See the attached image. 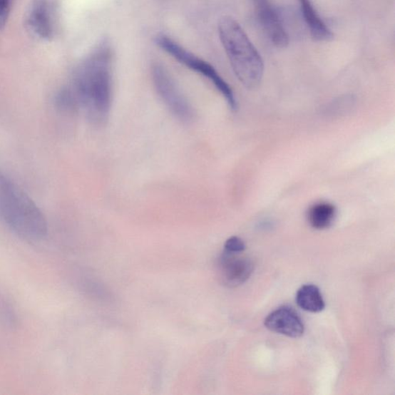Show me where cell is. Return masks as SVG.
<instances>
[{
	"label": "cell",
	"mask_w": 395,
	"mask_h": 395,
	"mask_svg": "<svg viewBox=\"0 0 395 395\" xmlns=\"http://www.w3.org/2000/svg\"><path fill=\"white\" fill-rule=\"evenodd\" d=\"M11 0H0V24H4L11 7Z\"/></svg>",
	"instance_id": "14"
},
{
	"label": "cell",
	"mask_w": 395,
	"mask_h": 395,
	"mask_svg": "<svg viewBox=\"0 0 395 395\" xmlns=\"http://www.w3.org/2000/svg\"><path fill=\"white\" fill-rule=\"evenodd\" d=\"M155 41L160 48L168 54L172 55L178 61L208 78L227 100L231 109H237V101L232 88L211 64L197 58L195 55L188 51L182 46L165 35L158 36Z\"/></svg>",
	"instance_id": "4"
},
{
	"label": "cell",
	"mask_w": 395,
	"mask_h": 395,
	"mask_svg": "<svg viewBox=\"0 0 395 395\" xmlns=\"http://www.w3.org/2000/svg\"><path fill=\"white\" fill-rule=\"evenodd\" d=\"M113 51L107 40L96 48L80 66L75 75L72 89L78 105L86 110L90 120L96 125L107 121L112 105Z\"/></svg>",
	"instance_id": "1"
},
{
	"label": "cell",
	"mask_w": 395,
	"mask_h": 395,
	"mask_svg": "<svg viewBox=\"0 0 395 395\" xmlns=\"http://www.w3.org/2000/svg\"><path fill=\"white\" fill-rule=\"evenodd\" d=\"M337 215L336 207L329 202H319L310 207L307 220L310 225L318 230L332 227Z\"/></svg>",
	"instance_id": "11"
},
{
	"label": "cell",
	"mask_w": 395,
	"mask_h": 395,
	"mask_svg": "<svg viewBox=\"0 0 395 395\" xmlns=\"http://www.w3.org/2000/svg\"><path fill=\"white\" fill-rule=\"evenodd\" d=\"M253 2L261 26L269 39L278 48H285L289 43V36L270 0H253Z\"/></svg>",
	"instance_id": "7"
},
{
	"label": "cell",
	"mask_w": 395,
	"mask_h": 395,
	"mask_svg": "<svg viewBox=\"0 0 395 395\" xmlns=\"http://www.w3.org/2000/svg\"><path fill=\"white\" fill-rule=\"evenodd\" d=\"M301 11L313 39L319 41H328L334 34L316 11L312 0H299Z\"/></svg>",
	"instance_id": "10"
},
{
	"label": "cell",
	"mask_w": 395,
	"mask_h": 395,
	"mask_svg": "<svg viewBox=\"0 0 395 395\" xmlns=\"http://www.w3.org/2000/svg\"><path fill=\"white\" fill-rule=\"evenodd\" d=\"M265 326L272 332L289 337L297 338L304 333L302 319L289 307H282L272 312L265 319Z\"/></svg>",
	"instance_id": "8"
},
{
	"label": "cell",
	"mask_w": 395,
	"mask_h": 395,
	"mask_svg": "<svg viewBox=\"0 0 395 395\" xmlns=\"http://www.w3.org/2000/svg\"><path fill=\"white\" fill-rule=\"evenodd\" d=\"M0 218L19 236L28 240H41L48 233V225L39 207L2 175H0Z\"/></svg>",
	"instance_id": "3"
},
{
	"label": "cell",
	"mask_w": 395,
	"mask_h": 395,
	"mask_svg": "<svg viewBox=\"0 0 395 395\" xmlns=\"http://www.w3.org/2000/svg\"><path fill=\"white\" fill-rule=\"evenodd\" d=\"M219 34L232 70L239 81L248 89L259 86L265 65L257 48L231 16H223L219 23Z\"/></svg>",
	"instance_id": "2"
},
{
	"label": "cell",
	"mask_w": 395,
	"mask_h": 395,
	"mask_svg": "<svg viewBox=\"0 0 395 395\" xmlns=\"http://www.w3.org/2000/svg\"><path fill=\"white\" fill-rule=\"evenodd\" d=\"M28 21L37 36L50 39L53 33V24L48 0H34Z\"/></svg>",
	"instance_id": "9"
},
{
	"label": "cell",
	"mask_w": 395,
	"mask_h": 395,
	"mask_svg": "<svg viewBox=\"0 0 395 395\" xmlns=\"http://www.w3.org/2000/svg\"><path fill=\"white\" fill-rule=\"evenodd\" d=\"M239 253L225 252L220 259V277L222 284L229 287H236L250 277L253 263L247 257H238Z\"/></svg>",
	"instance_id": "6"
},
{
	"label": "cell",
	"mask_w": 395,
	"mask_h": 395,
	"mask_svg": "<svg viewBox=\"0 0 395 395\" xmlns=\"http://www.w3.org/2000/svg\"><path fill=\"white\" fill-rule=\"evenodd\" d=\"M152 72L155 89L168 108L178 119L191 121L194 118V110L178 88L171 75L160 64L154 65Z\"/></svg>",
	"instance_id": "5"
},
{
	"label": "cell",
	"mask_w": 395,
	"mask_h": 395,
	"mask_svg": "<svg viewBox=\"0 0 395 395\" xmlns=\"http://www.w3.org/2000/svg\"><path fill=\"white\" fill-rule=\"evenodd\" d=\"M297 305L307 312L319 313L325 308V302L321 291L312 284L300 287L296 295Z\"/></svg>",
	"instance_id": "12"
},
{
	"label": "cell",
	"mask_w": 395,
	"mask_h": 395,
	"mask_svg": "<svg viewBox=\"0 0 395 395\" xmlns=\"http://www.w3.org/2000/svg\"><path fill=\"white\" fill-rule=\"evenodd\" d=\"M246 250L245 242L237 237H232L225 243V251L230 253H242Z\"/></svg>",
	"instance_id": "13"
}]
</instances>
